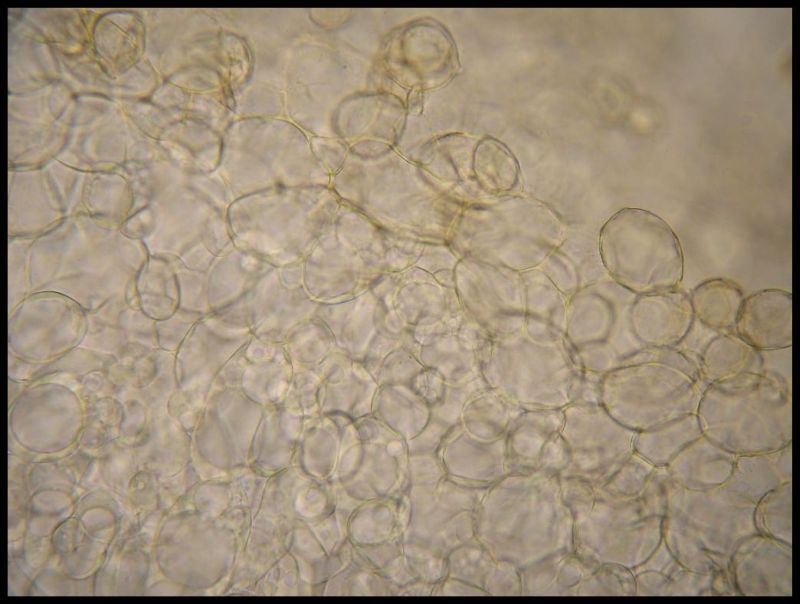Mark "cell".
Segmentation results:
<instances>
[{
    "label": "cell",
    "mask_w": 800,
    "mask_h": 604,
    "mask_svg": "<svg viewBox=\"0 0 800 604\" xmlns=\"http://www.w3.org/2000/svg\"><path fill=\"white\" fill-rule=\"evenodd\" d=\"M600 255L618 286L635 296L677 289L684 255L673 228L657 214L625 207L603 225Z\"/></svg>",
    "instance_id": "obj_2"
},
{
    "label": "cell",
    "mask_w": 800,
    "mask_h": 604,
    "mask_svg": "<svg viewBox=\"0 0 800 604\" xmlns=\"http://www.w3.org/2000/svg\"><path fill=\"white\" fill-rule=\"evenodd\" d=\"M698 366L675 348H642L609 369L601 384L607 413L619 423H669L697 410L703 391Z\"/></svg>",
    "instance_id": "obj_1"
},
{
    "label": "cell",
    "mask_w": 800,
    "mask_h": 604,
    "mask_svg": "<svg viewBox=\"0 0 800 604\" xmlns=\"http://www.w3.org/2000/svg\"><path fill=\"white\" fill-rule=\"evenodd\" d=\"M735 333L757 351H776L792 346V294L770 288L744 298Z\"/></svg>",
    "instance_id": "obj_4"
},
{
    "label": "cell",
    "mask_w": 800,
    "mask_h": 604,
    "mask_svg": "<svg viewBox=\"0 0 800 604\" xmlns=\"http://www.w3.org/2000/svg\"><path fill=\"white\" fill-rule=\"evenodd\" d=\"M694 319L689 295L678 289L635 296L628 309L631 333L643 348H675Z\"/></svg>",
    "instance_id": "obj_3"
},
{
    "label": "cell",
    "mask_w": 800,
    "mask_h": 604,
    "mask_svg": "<svg viewBox=\"0 0 800 604\" xmlns=\"http://www.w3.org/2000/svg\"><path fill=\"white\" fill-rule=\"evenodd\" d=\"M699 360L701 377L710 384L743 373L763 370L760 352L735 332H725L713 337L703 348Z\"/></svg>",
    "instance_id": "obj_5"
},
{
    "label": "cell",
    "mask_w": 800,
    "mask_h": 604,
    "mask_svg": "<svg viewBox=\"0 0 800 604\" xmlns=\"http://www.w3.org/2000/svg\"><path fill=\"white\" fill-rule=\"evenodd\" d=\"M742 289L726 278H710L689 295L694 317L705 327L731 331L735 328L744 301Z\"/></svg>",
    "instance_id": "obj_6"
}]
</instances>
